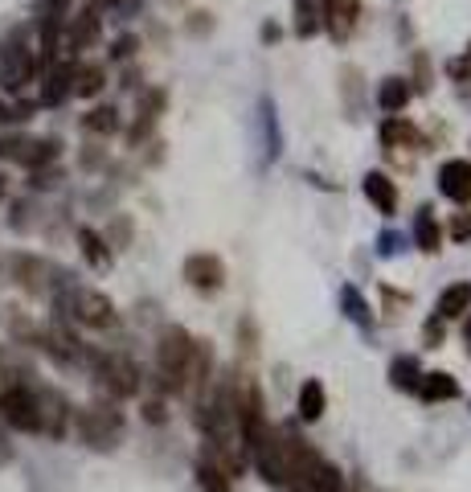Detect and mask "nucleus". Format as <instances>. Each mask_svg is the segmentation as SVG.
I'll list each match as a JSON object with an SVG mask.
<instances>
[{
	"instance_id": "nucleus-1",
	"label": "nucleus",
	"mask_w": 471,
	"mask_h": 492,
	"mask_svg": "<svg viewBox=\"0 0 471 492\" xmlns=\"http://www.w3.org/2000/svg\"><path fill=\"white\" fill-rule=\"evenodd\" d=\"M193 366H197V345L185 329H164L161 345H156V369H161V382L169 390H185L193 382Z\"/></svg>"
},
{
	"instance_id": "nucleus-2",
	"label": "nucleus",
	"mask_w": 471,
	"mask_h": 492,
	"mask_svg": "<svg viewBox=\"0 0 471 492\" xmlns=\"http://www.w3.org/2000/svg\"><path fill=\"white\" fill-rule=\"evenodd\" d=\"M58 312L74 316L87 329H111L115 324V304L95 287H66V292H58Z\"/></svg>"
},
{
	"instance_id": "nucleus-3",
	"label": "nucleus",
	"mask_w": 471,
	"mask_h": 492,
	"mask_svg": "<svg viewBox=\"0 0 471 492\" xmlns=\"http://www.w3.org/2000/svg\"><path fill=\"white\" fill-rule=\"evenodd\" d=\"M78 435L87 448L111 451L119 443V435H124V414H119L115 406H103V403L87 406V411L78 414Z\"/></svg>"
},
{
	"instance_id": "nucleus-4",
	"label": "nucleus",
	"mask_w": 471,
	"mask_h": 492,
	"mask_svg": "<svg viewBox=\"0 0 471 492\" xmlns=\"http://www.w3.org/2000/svg\"><path fill=\"white\" fill-rule=\"evenodd\" d=\"M0 419L9 427L25 431V435H37L42 431V411H37V390L25 382H13L0 390Z\"/></svg>"
},
{
	"instance_id": "nucleus-5",
	"label": "nucleus",
	"mask_w": 471,
	"mask_h": 492,
	"mask_svg": "<svg viewBox=\"0 0 471 492\" xmlns=\"http://www.w3.org/2000/svg\"><path fill=\"white\" fill-rule=\"evenodd\" d=\"M33 74H37V58H33V50L29 45H21V42H9L5 50H0V87L5 90H25L29 82H33Z\"/></svg>"
},
{
	"instance_id": "nucleus-6",
	"label": "nucleus",
	"mask_w": 471,
	"mask_h": 492,
	"mask_svg": "<svg viewBox=\"0 0 471 492\" xmlns=\"http://www.w3.org/2000/svg\"><path fill=\"white\" fill-rule=\"evenodd\" d=\"M90 366H95L98 382L107 385L111 394H119V398L140 390V369H135L127 357H115V353H111V357H90Z\"/></svg>"
},
{
	"instance_id": "nucleus-7",
	"label": "nucleus",
	"mask_w": 471,
	"mask_h": 492,
	"mask_svg": "<svg viewBox=\"0 0 471 492\" xmlns=\"http://www.w3.org/2000/svg\"><path fill=\"white\" fill-rule=\"evenodd\" d=\"M222 259L217 255H189L185 259V279L197 287V292H214V287H222Z\"/></svg>"
},
{
	"instance_id": "nucleus-8",
	"label": "nucleus",
	"mask_w": 471,
	"mask_h": 492,
	"mask_svg": "<svg viewBox=\"0 0 471 492\" xmlns=\"http://www.w3.org/2000/svg\"><path fill=\"white\" fill-rule=\"evenodd\" d=\"M439 189L451 201H471V161H447L439 169Z\"/></svg>"
},
{
	"instance_id": "nucleus-9",
	"label": "nucleus",
	"mask_w": 471,
	"mask_h": 492,
	"mask_svg": "<svg viewBox=\"0 0 471 492\" xmlns=\"http://www.w3.org/2000/svg\"><path fill=\"white\" fill-rule=\"evenodd\" d=\"M37 411H42V435H62L66 431V398L54 390H37Z\"/></svg>"
},
{
	"instance_id": "nucleus-10",
	"label": "nucleus",
	"mask_w": 471,
	"mask_h": 492,
	"mask_svg": "<svg viewBox=\"0 0 471 492\" xmlns=\"http://www.w3.org/2000/svg\"><path fill=\"white\" fill-rule=\"evenodd\" d=\"M365 197H369L382 214H393V209H398V189H393V181L385 177V172H369V177H365Z\"/></svg>"
},
{
	"instance_id": "nucleus-11",
	"label": "nucleus",
	"mask_w": 471,
	"mask_h": 492,
	"mask_svg": "<svg viewBox=\"0 0 471 492\" xmlns=\"http://www.w3.org/2000/svg\"><path fill=\"white\" fill-rule=\"evenodd\" d=\"M356 13H361V0H328V29L337 42H345L348 29L356 25Z\"/></svg>"
},
{
	"instance_id": "nucleus-12",
	"label": "nucleus",
	"mask_w": 471,
	"mask_h": 492,
	"mask_svg": "<svg viewBox=\"0 0 471 492\" xmlns=\"http://www.w3.org/2000/svg\"><path fill=\"white\" fill-rule=\"evenodd\" d=\"M70 82H74V66H70V62L54 66V70L45 74V87H42V103H45V107L62 103V98L70 95Z\"/></svg>"
},
{
	"instance_id": "nucleus-13",
	"label": "nucleus",
	"mask_w": 471,
	"mask_h": 492,
	"mask_svg": "<svg viewBox=\"0 0 471 492\" xmlns=\"http://www.w3.org/2000/svg\"><path fill=\"white\" fill-rule=\"evenodd\" d=\"M13 271H17V283L25 287V292H45V275H50V267H45L42 259H33V255H17V259H13Z\"/></svg>"
},
{
	"instance_id": "nucleus-14",
	"label": "nucleus",
	"mask_w": 471,
	"mask_h": 492,
	"mask_svg": "<svg viewBox=\"0 0 471 492\" xmlns=\"http://www.w3.org/2000/svg\"><path fill=\"white\" fill-rule=\"evenodd\" d=\"M98 37V13H78V17L70 21V29H66V45H70V50H87L90 42H95Z\"/></svg>"
},
{
	"instance_id": "nucleus-15",
	"label": "nucleus",
	"mask_w": 471,
	"mask_h": 492,
	"mask_svg": "<svg viewBox=\"0 0 471 492\" xmlns=\"http://www.w3.org/2000/svg\"><path fill=\"white\" fill-rule=\"evenodd\" d=\"M418 394H422L427 403H447V398L459 394V382H455L451 374H427L422 382H418Z\"/></svg>"
},
{
	"instance_id": "nucleus-16",
	"label": "nucleus",
	"mask_w": 471,
	"mask_h": 492,
	"mask_svg": "<svg viewBox=\"0 0 471 492\" xmlns=\"http://www.w3.org/2000/svg\"><path fill=\"white\" fill-rule=\"evenodd\" d=\"M463 312H471V283L447 287V292L439 295V316H443V320H451V316H463Z\"/></svg>"
},
{
	"instance_id": "nucleus-17",
	"label": "nucleus",
	"mask_w": 471,
	"mask_h": 492,
	"mask_svg": "<svg viewBox=\"0 0 471 492\" xmlns=\"http://www.w3.org/2000/svg\"><path fill=\"white\" fill-rule=\"evenodd\" d=\"M324 403H328L324 385L320 382H303V390H300V419L303 422H316L324 414Z\"/></svg>"
},
{
	"instance_id": "nucleus-18",
	"label": "nucleus",
	"mask_w": 471,
	"mask_h": 492,
	"mask_svg": "<svg viewBox=\"0 0 471 492\" xmlns=\"http://www.w3.org/2000/svg\"><path fill=\"white\" fill-rule=\"evenodd\" d=\"M103 66H74V82H70V95H78V98H90V95H98L103 90Z\"/></svg>"
},
{
	"instance_id": "nucleus-19",
	"label": "nucleus",
	"mask_w": 471,
	"mask_h": 492,
	"mask_svg": "<svg viewBox=\"0 0 471 492\" xmlns=\"http://www.w3.org/2000/svg\"><path fill=\"white\" fill-rule=\"evenodd\" d=\"M377 103H382V111H402L410 103V82L406 79H385L382 87H377Z\"/></svg>"
},
{
	"instance_id": "nucleus-20",
	"label": "nucleus",
	"mask_w": 471,
	"mask_h": 492,
	"mask_svg": "<svg viewBox=\"0 0 471 492\" xmlns=\"http://www.w3.org/2000/svg\"><path fill=\"white\" fill-rule=\"evenodd\" d=\"M82 127L95 132V135H111V132H119V111L115 107H95V111L82 116Z\"/></svg>"
},
{
	"instance_id": "nucleus-21",
	"label": "nucleus",
	"mask_w": 471,
	"mask_h": 492,
	"mask_svg": "<svg viewBox=\"0 0 471 492\" xmlns=\"http://www.w3.org/2000/svg\"><path fill=\"white\" fill-rule=\"evenodd\" d=\"M390 377H393V385H398V390H418V382H422V369H418L414 357H398L390 366Z\"/></svg>"
},
{
	"instance_id": "nucleus-22",
	"label": "nucleus",
	"mask_w": 471,
	"mask_h": 492,
	"mask_svg": "<svg viewBox=\"0 0 471 492\" xmlns=\"http://www.w3.org/2000/svg\"><path fill=\"white\" fill-rule=\"evenodd\" d=\"M414 230H418V246H422V251H439L443 234H439V226H435V218H430V209H418Z\"/></svg>"
},
{
	"instance_id": "nucleus-23",
	"label": "nucleus",
	"mask_w": 471,
	"mask_h": 492,
	"mask_svg": "<svg viewBox=\"0 0 471 492\" xmlns=\"http://www.w3.org/2000/svg\"><path fill=\"white\" fill-rule=\"evenodd\" d=\"M78 242H82V255L90 259V267H107V263H111L107 246H103V238H98L95 230H87V226H82V230H78Z\"/></svg>"
},
{
	"instance_id": "nucleus-24",
	"label": "nucleus",
	"mask_w": 471,
	"mask_h": 492,
	"mask_svg": "<svg viewBox=\"0 0 471 492\" xmlns=\"http://www.w3.org/2000/svg\"><path fill=\"white\" fill-rule=\"evenodd\" d=\"M29 156H33V140H25V135H5L0 140V161L29 164Z\"/></svg>"
},
{
	"instance_id": "nucleus-25",
	"label": "nucleus",
	"mask_w": 471,
	"mask_h": 492,
	"mask_svg": "<svg viewBox=\"0 0 471 492\" xmlns=\"http://www.w3.org/2000/svg\"><path fill=\"white\" fill-rule=\"evenodd\" d=\"M197 476H201V488L205 492H234L230 488V472H226V468H217V464H209V460L197 468Z\"/></svg>"
},
{
	"instance_id": "nucleus-26",
	"label": "nucleus",
	"mask_w": 471,
	"mask_h": 492,
	"mask_svg": "<svg viewBox=\"0 0 471 492\" xmlns=\"http://www.w3.org/2000/svg\"><path fill=\"white\" fill-rule=\"evenodd\" d=\"M316 25H320V17H316V5H311V0H300V5H295V33L311 37V33H316Z\"/></svg>"
},
{
	"instance_id": "nucleus-27",
	"label": "nucleus",
	"mask_w": 471,
	"mask_h": 492,
	"mask_svg": "<svg viewBox=\"0 0 471 492\" xmlns=\"http://www.w3.org/2000/svg\"><path fill=\"white\" fill-rule=\"evenodd\" d=\"M345 308L353 312V320H361V324H369V312H365V304H361V295L353 292V287H345Z\"/></svg>"
},
{
	"instance_id": "nucleus-28",
	"label": "nucleus",
	"mask_w": 471,
	"mask_h": 492,
	"mask_svg": "<svg viewBox=\"0 0 471 492\" xmlns=\"http://www.w3.org/2000/svg\"><path fill=\"white\" fill-rule=\"evenodd\" d=\"M382 135L390 144H398V140H406V135H414V132H410V124H402V119H390V124L382 127Z\"/></svg>"
},
{
	"instance_id": "nucleus-29",
	"label": "nucleus",
	"mask_w": 471,
	"mask_h": 492,
	"mask_svg": "<svg viewBox=\"0 0 471 492\" xmlns=\"http://www.w3.org/2000/svg\"><path fill=\"white\" fill-rule=\"evenodd\" d=\"M132 50H135V37H124V42H115V50H111V54H115V58H127Z\"/></svg>"
},
{
	"instance_id": "nucleus-30",
	"label": "nucleus",
	"mask_w": 471,
	"mask_h": 492,
	"mask_svg": "<svg viewBox=\"0 0 471 492\" xmlns=\"http://www.w3.org/2000/svg\"><path fill=\"white\" fill-rule=\"evenodd\" d=\"M9 119H25V111L9 107V103H0V124H9Z\"/></svg>"
},
{
	"instance_id": "nucleus-31",
	"label": "nucleus",
	"mask_w": 471,
	"mask_h": 492,
	"mask_svg": "<svg viewBox=\"0 0 471 492\" xmlns=\"http://www.w3.org/2000/svg\"><path fill=\"white\" fill-rule=\"evenodd\" d=\"M9 460V443H5V435H0V464Z\"/></svg>"
},
{
	"instance_id": "nucleus-32",
	"label": "nucleus",
	"mask_w": 471,
	"mask_h": 492,
	"mask_svg": "<svg viewBox=\"0 0 471 492\" xmlns=\"http://www.w3.org/2000/svg\"><path fill=\"white\" fill-rule=\"evenodd\" d=\"M5 189H9V181H5V177H0V197H5Z\"/></svg>"
},
{
	"instance_id": "nucleus-33",
	"label": "nucleus",
	"mask_w": 471,
	"mask_h": 492,
	"mask_svg": "<svg viewBox=\"0 0 471 492\" xmlns=\"http://www.w3.org/2000/svg\"><path fill=\"white\" fill-rule=\"evenodd\" d=\"M463 337H467V345H471V320H467V329H463Z\"/></svg>"
}]
</instances>
